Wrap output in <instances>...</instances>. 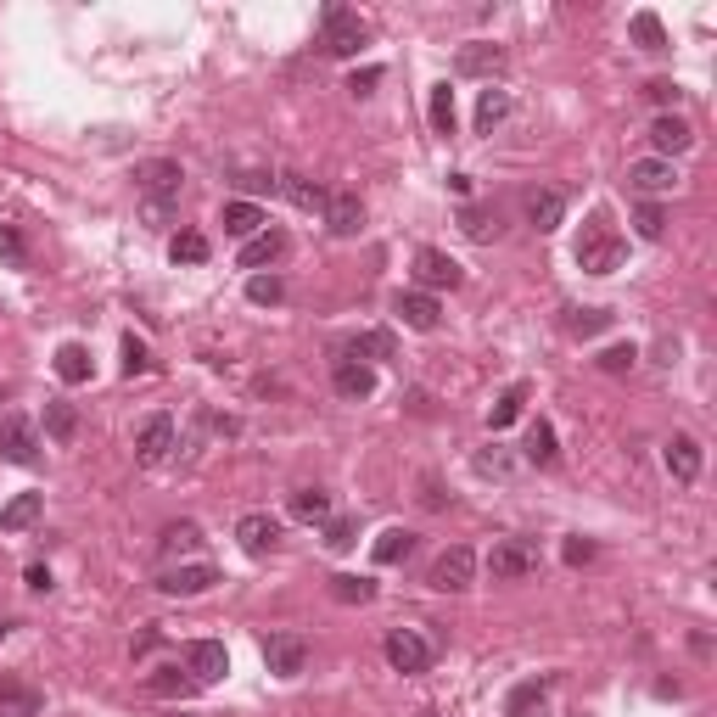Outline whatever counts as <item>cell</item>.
I'll use <instances>...</instances> for the list:
<instances>
[{
  "instance_id": "cell-24",
  "label": "cell",
  "mask_w": 717,
  "mask_h": 717,
  "mask_svg": "<svg viewBox=\"0 0 717 717\" xmlns=\"http://www.w3.org/2000/svg\"><path fill=\"white\" fill-rule=\"evenodd\" d=\"M45 712V695L23 678H6L0 684V717H40Z\"/></svg>"
},
{
  "instance_id": "cell-7",
  "label": "cell",
  "mask_w": 717,
  "mask_h": 717,
  "mask_svg": "<svg viewBox=\"0 0 717 717\" xmlns=\"http://www.w3.org/2000/svg\"><path fill=\"white\" fill-rule=\"evenodd\" d=\"M180 185H185V169L180 163H169V157H152V163H141L135 169V191H141L146 202H180Z\"/></svg>"
},
{
  "instance_id": "cell-55",
  "label": "cell",
  "mask_w": 717,
  "mask_h": 717,
  "mask_svg": "<svg viewBox=\"0 0 717 717\" xmlns=\"http://www.w3.org/2000/svg\"><path fill=\"white\" fill-rule=\"evenodd\" d=\"M449 191L454 197H471V174H449Z\"/></svg>"
},
{
  "instance_id": "cell-36",
  "label": "cell",
  "mask_w": 717,
  "mask_h": 717,
  "mask_svg": "<svg viewBox=\"0 0 717 717\" xmlns=\"http://www.w3.org/2000/svg\"><path fill=\"white\" fill-rule=\"evenodd\" d=\"M286 510H292L297 521H325L331 516V493L325 488H297L292 499H286Z\"/></svg>"
},
{
  "instance_id": "cell-13",
  "label": "cell",
  "mask_w": 717,
  "mask_h": 717,
  "mask_svg": "<svg viewBox=\"0 0 717 717\" xmlns=\"http://www.w3.org/2000/svg\"><path fill=\"white\" fill-rule=\"evenodd\" d=\"M185 673L197 678V684H219L230 673V650L219 639H191L185 645Z\"/></svg>"
},
{
  "instance_id": "cell-18",
  "label": "cell",
  "mask_w": 717,
  "mask_h": 717,
  "mask_svg": "<svg viewBox=\"0 0 717 717\" xmlns=\"http://www.w3.org/2000/svg\"><path fill=\"white\" fill-rule=\"evenodd\" d=\"M286 247H292V236L264 225L253 241H241V258H236V264H241V269H269V264H281V258H286Z\"/></svg>"
},
{
  "instance_id": "cell-22",
  "label": "cell",
  "mask_w": 717,
  "mask_h": 717,
  "mask_svg": "<svg viewBox=\"0 0 717 717\" xmlns=\"http://www.w3.org/2000/svg\"><path fill=\"white\" fill-rule=\"evenodd\" d=\"M331 387H337V398H353V404H359V398L376 393V370L359 365V359H337V365H331Z\"/></svg>"
},
{
  "instance_id": "cell-17",
  "label": "cell",
  "mask_w": 717,
  "mask_h": 717,
  "mask_svg": "<svg viewBox=\"0 0 717 717\" xmlns=\"http://www.w3.org/2000/svg\"><path fill=\"white\" fill-rule=\"evenodd\" d=\"M561 219H566V191H555V185H538V191H527V225H533L538 236L561 230Z\"/></svg>"
},
{
  "instance_id": "cell-45",
  "label": "cell",
  "mask_w": 717,
  "mask_h": 717,
  "mask_svg": "<svg viewBox=\"0 0 717 717\" xmlns=\"http://www.w3.org/2000/svg\"><path fill=\"white\" fill-rule=\"evenodd\" d=\"M633 225H639V236H645V241H661V236H667V213H661V202H639Z\"/></svg>"
},
{
  "instance_id": "cell-53",
  "label": "cell",
  "mask_w": 717,
  "mask_h": 717,
  "mask_svg": "<svg viewBox=\"0 0 717 717\" xmlns=\"http://www.w3.org/2000/svg\"><path fill=\"white\" fill-rule=\"evenodd\" d=\"M376 85H381V68H359V73L348 79V90H353V96H370Z\"/></svg>"
},
{
  "instance_id": "cell-26",
  "label": "cell",
  "mask_w": 717,
  "mask_h": 717,
  "mask_svg": "<svg viewBox=\"0 0 717 717\" xmlns=\"http://www.w3.org/2000/svg\"><path fill=\"white\" fill-rule=\"evenodd\" d=\"M393 331H359V337H348L337 348V359H359V365H365V359H393Z\"/></svg>"
},
{
  "instance_id": "cell-43",
  "label": "cell",
  "mask_w": 717,
  "mask_h": 717,
  "mask_svg": "<svg viewBox=\"0 0 717 717\" xmlns=\"http://www.w3.org/2000/svg\"><path fill=\"white\" fill-rule=\"evenodd\" d=\"M605 325H611V314L605 309H572L566 314V331H572V337H600Z\"/></svg>"
},
{
  "instance_id": "cell-11",
  "label": "cell",
  "mask_w": 717,
  "mask_h": 717,
  "mask_svg": "<svg viewBox=\"0 0 717 717\" xmlns=\"http://www.w3.org/2000/svg\"><path fill=\"white\" fill-rule=\"evenodd\" d=\"M0 460H12V465L40 460V432H34L29 415H6V421H0Z\"/></svg>"
},
{
  "instance_id": "cell-42",
  "label": "cell",
  "mask_w": 717,
  "mask_h": 717,
  "mask_svg": "<svg viewBox=\"0 0 717 717\" xmlns=\"http://www.w3.org/2000/svg\"><path fill=\"white\" fill-rule=\"evenodd\" d=\"M460 230H465L471 241H493V236H499V213H488V208H465V213H460Z\"/></svg>"
},
{
  "instance_id": "cell-6",
  "label": "cell",
  "mask_w": 717,
  "mask_h": 717,
  "mask_svg": "<svg viewBox=\"0 0 717 717\" xmlns=\"http://www.w3.org/2000/svg\"><path fill=\"white\" fill-rule=\"evenodd\" d=\"M465 281V269L454 264L449 253H443V247H421V253H415V292H454V286Z\"/></svg>"
},
{
  "instance_id": "cell-23",
  "label": "cell",
  "mask_w": 717,
  "mask_h": 717,
  "mask_svg": "<svg viewBox=\"0 0 717 717\" xmlns=\"http://www.w3.org/2000/svg\"><path fill=\"white\" fill-rule=\"evenodd\" d=\"M219 225H225V236H236V241H253L258 230L269 225L264 219V208H258V202H225V208H219Z\"/></svg>"
},
{
  "instance_id": "cell-32",
  "label": "cell",
  "mask_w": 717,
  "mask_h": 717,
  "mask_svg": "<svg viewBox=\"0 0 717 717\" xmlns=\"http://www.w3.org/2000/svg\"><path fill=\"white\" fill-rule=\"evenodd\" d=\"M409 549H415V533H409V527H387V533L370 544V555H376V566H398V561H409Z\"/></svg>"
},
{
  "instance_id": "cell-15",
  "label": "cell",
  "mask_w": 717,
  "mask_h": 717,
  "mask_svg": "<svg viewBox=\"0 0 717 717\" xmlns=\"http://www.w3.org/2000/svg\"><path fill=\"white\" fill-rule=\"evenodd\" d=\"M393 314L409 325V331H437V325H443V303H437L432 292H398Z\"/></svg>"
},
{
  "instance_id": "cell-33",
  "label": "cell",
  "mask_w": 717,
  "mask_h": 717,
  "mask_svg": "<svg viewBox=\"0 0 717 717\" xmlns=\"http://www.w3.org/2000/svg\"><path fill=\"white\" fill-rule=\"evenodd\" d=\"M57 376L68 381V387L90 381V348H85V342H62V348H57Z\"/></svg>"
},
{
  "instance_id": "cell-52",
  "label": "cell",
  "mask_w": 717,
  "mask_h": 717,
  "mask_svg": "<svg viewBox=\"0 0 717 717\" xmlns=\"http://www.w3.org/2000/svg\"><path fill=\"white\" fill-rule=\"evenodd\" d=\"M561 555H566V566H583V561H594V544L589 538H566Z\"/></svg>"
},
{
  "instance_id": "cell-48",
  "label": "cell",
  "mask_w": 717,
  "mask_h": 717,
  "mask_svg": "<svg viewBox=\"0 0 717 717\" xmlns=\"http://www.w3.org/2000/svg\"><path fill=\"white\" fill-rule=\"evenodd\" d=\"M633 365H639V348H633V342H617V348L600 353V370H611V376H622V370H633Z\"/></svg>"
},
{
  "instance_id": "cell-37",
  "label": "cell",
  "mask_w": 717,
  "mask_h": 717,
  "mask_svg": "<svg viewBox=\"0 0 717 717\" xmlns=\"http://www.w3.org/2000/svg\"><path fill=\"white\" fill-rule=\"evenodd\" d=\"M521 409H527V387H521V381H510L505 393H499V404L488 409V426H493V432H505V426L521 415Z\"/></svg>"
},
{
  "instance_id": "cell-35",
  "label": "cell",
  "mask_w": 717,
  "mask_h": 717,
  "mask_svg": "<svg viewBox=\"0 0 717 717\" xmlns=\"http://www.w3.org/2000/svg\"><path fill=\"white\" fill-rule=\"evenodd\" d=\"M45 437H51V443H73V437H79V409L73 404H45Z\"/></svg>"
},
{
  "instance_id": "cell-3",
  "label": "cell",
  "mask_w": 717,
  "mask_h": 717,
  "mask_svg": "<svg viewBox=\"0 0 717 717\" xmlns=\"http://www.w3.org/2000/svg\"><path fill=\"white\" fill-rule=\"evenodd\" d=\"M538 544L533 538H499V544L488 549V577L493 583H516V577H533L538 572Z\"/></svg>"
},
{
  "instance_id": "cell-2",
  "label": "cell",
  "mask_w": 717,
  "mask_h": 717,
  "mask_svg": "<svg viewBox=\"0 0 717 717\" xmlns=\"http://www.w3.org/2000/svg\"><path fill=\"white\" fill-rule=\"evenodd\" d=\"M365 45H370V29L359 23V12H348V6H325V34H320L325 57H359Z\"/></svg>"
},
{
  "instance_id": "cell-41",
  "label": "cell",
  "mask_w": 717,
  "mask_h": 717,
  "mask_svg": "<svg viewBox=\"0 0 717 717\" xmlns=\"http://www.w3.org/2000/svg\"><path fill=\"white\" fill-rule=\"evenodd\" d=\"M432 135H454V90L449 85H432Z\"/></svg>"
},
{
  "instance_id": "cell-30",
  "label": "cell",
  "mask_w": 717,
  "mask_h": 717,
  "mask_svg": "<svg viewBox=\"0 0 717 717\" xmlns=\"http://www.w3.org/2000/svg\"><path fill=\"white\" fill-rule=\"evenodd\" d=\"M521 454H527V465H544V471H549V465L561 460V449H555V426H549V421H533V426H527V443H521Z\"/></svg>"
},
{
  "instance_id": "cell-5",
  "label": "cell",
  "mask_w": 717,
  "mask_h": 717,
  "mask_svg": "<svg viewBox=\"0 0 717 717\" xmlns=\"http://www.w3.org/2000/svg\"><path fill=\"white\" fill-rule=\"evenodd\" d=\"M426 583H432L437 594H465L471 583H477V555L465 544H454V549H443L432 561V572H426Z\"/></svg>"
},
{
  "instance_id": "cell-27",
  "label": "cell",
  "mask_w": 717,
  "mask_h": 717,
  "mask_svg": "<svg viewBox=\"0 0 717 717\" xmlns=\"http://www.w3.org/2000/svg\"><path fill=\"white\" fill-rule=\"evenodd\" d=\"M40 516H45V493H17L12 505L0 510V533H29Z\"/></svg>"
},
{
  "instance_id": "cell-31",
  "label": "cell",
  "mask_w": 717,
  "mask_h": 717,
  "mask_svg": "<svg viewBox=\"0 0 717 717\" xmlns=\"http://www.w3.org/2000/svg\"><path fill=\"white\" fill-rule=\"evenodd\" d=\"M544 701H549V678H521L505 701V717H533Z\"/></svg>"
},
{
  "instance_id": "cell-16",
  "label": "cell",
  "mask_w": 717,
  "mask_h": 717,
  "mask_svg": "<svg viewBox=\"0 0 717 717\" xmlns=\"http://www.w3.org/2000/svg\"><path fill=\"white\" fill-rule=\"evenodd\" d=\"M236 544L247 549V555H269V549L281 544V521L264 516V510H247V516L236 521Z\"/></svg>"
},
{
  "instance_id": "cell-9",
  "label": "cell",
  "mask_w": 717,
  "mask_h": 717,
  "mask_svg": "<svg viewBox=\"0 0 717 717\" xmlns=\"http://www.w3.org/2000/svg\"><path fill=\"white\" fill-rule=\"evenodd\" d=\"M213 583H219V566H208V561H180V566H169V572L157 577V589H163V594H174V600L208 594Z\"/></svg>"
},
{
  "instance_id": "cell-44",
  "label": "cell",
  "mask_w": 717,
  "mask_h": 717,
  "mask_svg": "<svg viewBox=\"0 0 717 717\" xmlns=\"http://www.w3.org/2000/svg\"><path fill=\"white\" fill-rule=\"evenodd\" d=\"M0 264H12V269L29 264V241H23L17 225H0Z\"/></svg>"
},
{
  "instance_id": "cell-50",
  "label": "cell",
  "mask_w": 717,
  "mask_h": 717,
  "mask_svg": "<svg viewBox=\"0 0 717 717\" xmlns=\"http://www.w3.org/2000/svg\"><path fill=\"white\" fill-rule=\"evenodd\" d=\"M353 533H359V527H353V521L342 516V521H331V527H325V544H331V549H337V555H342V549H353V544H359V538H353Z\"/></svg>"
},
{
  "instance_id": "cell-34",
  "label": "cell",
  "mask_w": 717,
  "mask_h": 717,
  "mask_svg": "<svg viewBox=\"0 0 717 717\" xmlns=\"http://www.w3.org/2000/svg\"><path fill=\"white\" fill-rule=\"evenodd\" d=\"M208 236H202V230H174L169 236V258L174 264H208Z\"/></svg>"
},
{
  "instance_id": "cell-29",
  "label": "cell",
  "mask_w": 717,
  "mask_h": 717,
  "mask_svg": "<svg viewBox=\"0 0 717 717\" xmlns=\"http://www.w3.org/2000/svg\"><path fill=\"white\" fill-rule=\"evenodd\" d=\"M667 471H673V482H695L701 477V443L695 437H673L667 443Z\"/></svg>"
},
{
  "instance_id": "cell-39",
  "label": "cell",
  "mask_w": 717,
  "mask_h": 717,
  "mask_svg": "<svg viewBox=\"0 0 717 717\" xmlns=\"http://www.w3.org/2000/svg\"><path fill=\"white\" fill-rule=\"evenodd\" d=\"M331 600H342V605H370V600H376V583H370V577L342 572V577H331Z\"/></svg>"
},
{
  "instance_id": "cell-28",
  "label": "cell",
  "mask_w": 717,
  "mask_h": 717,
  "mask_svg": "<svg viewBox=\"0 0 717 717\" xmlns=\"http://www.w3.org/2000/svg\"><path fill=\"white\" fill-rule=\"evenodd\" d=\"M197 678H185L180 667H157V673H146V695H157V701H185V695H197Z\"/></svg>"
},
{
  "instance_id": "cell-12",
  "label": "cell",
  "mask_w": 717,
  "mask_h": 717,
  "mask_svg": "<svg viewBox=\"0 0 717 717\" xmlns=\"http://www.w3.org/2000/svg\"><path fill=\"white\" fill-rule=\"evenodd\" d=\"M673 185H678V169L667 157H639V163H628V191H639L645 202L667 197Z\"/></svg>"
},
{
  "instance_id": "cell-46",
  "label": "cell",
  "mask_w": 717,
  "mask_h": 717,
  "mask_svg": "<svg viewBox=\"0 0 717 717\" xmlns=\"http://www.w3.org/2000/svg\"><path fill=\"white\" fill-rule=\"evenodd\" d=\"M281 297H286L281 275H253V281H247V303H258V309H269V303H281Z\"/></svg>"
},
{
  "instance_id": "cell-47",
  "label": "cell",
  "mask_w": 717,
  "mask_h": 717,
  "mask_svg": "<svg viewBox=\"0 0 717 717\" xmlns=\"http://www.w3.org/2000/svg\"><path fill=\"white\" fill-rule=\"evenodd\" d=\"M146 370H152V353H146V342L129 331L124 337V376H146Z\"/></svg>"
},
{
  "instance_id": "cell-51",
  "label": "cell",
  "mask_w": 717,
  "mask_h": 717,
  "mask_svg": "<svg viewBox=\"0 0 717 717\" xmlns=\"http://www.w3.org/2000/svg\"><path fill=\"white\" fill-rule=\"evenodd\" d=\"M236 185H241V191H253V197H264V191H275V174H269V169H241Z\"/></svg>"
},
{
  "instance_id": "cell-8",
  "label": "cell",
  "mask_w": 717,
  "mask_h": 717,
  "mask_svg": "<svg viewBox=\"0 0 717 717\" xmlns=\"http://www.w3.org/2000/svg\"><path fill=\"white\" fill-rule=\"evenodd\" d=\"M174 454V415H146L141 426H135V460L141 465H163Z\"/></svg>"
},
{
  "instance_id": "cell-1",
  "label": "cell",
  "mask_w": 717,
  "mask_h": 717,
  "mask_svg": "<svg viewBox=\"0 0 717 717\" xmlns=\"http://www.w3.org/2000/svg\"><path fill=\"white\" fill-rule=\"evenodd\" d=\"M572 258H577V269H583V275H617V269H622V258H628V241L617 236V225H611V213H605V208H594L589 219H583Z\"/></svg>"
},
{
  "instance_id": "cell-40",
  "label": "cell",
  "mask_w": 717,
  "mask_h": 717,
  "mask_svg": "<svg viewBox=\"0 0 717 717\" xmlns=\"http://www.w3.org/2000/svg\"><path fill=\"white\" fill-rule=\"evenodd\" d=\"M633 45H645V51H667V29H661L656 12H633Z\"/></svg>"
},
{
  "instance_id": "cell-14",
  "label": "cell",
  "mask_w": 717,
  "mask_h": 717,
  "mask_svg": "<svg viewBox=\"0 0 717 717\" xmlns=\"http://www.w3.org/2000/svg\"><path fill=\"white\" fill-rule=\"evenodd\" d=\"M325 230H331V236H359V230H365V202H359V191H331V197H325Z\"/></svg>"
},
{
  "instance_id": "cell-49",
  "label": "cell",
  "mask_w": 717,
  "mask_h": 717,
  "mask_svg": "<svg viewBox=\"0 0 717 717\" xmlns=\"http://www.w3.org/2000/svg\"><path fill=\"white\" fill-rule=\"evenodd\" d=\"M645 96L656 101L661 113H673V107H678V96H684V90H678V79H650V85H645Z\"/></svg>"
},
{
  "instance_id": "cell-4",
  "label": "cell",
  "mask_w": 717,
  "mask_h": 717,
  "mask_svg": "<svg viewBox=\"0 0 717 717\" xmlns=\"http://www.w3.org/2000/svg\"><path fill=\"white\" fill-rule=\"evenodd\" d=\"M381 650H387V667H393V673H426V667H432V639H426L421 628H393L387 633V639H381Z\"/></svg>"
},
{
  "instance_id": "cell-54",
  "label": "cell",
  "mask_w": 717,
  "mask_h": 717,
  "mask_svg": "<svg viewBox=\"0 0 717 717\" xmlns=\"http://www.w3.org/2000/svg\"><path fill=\"white\" fill-rule=\"evenodd\" d=\"M23 583H29L34 594H45V589H51V572H45V566H29V572H23Z\"/></svg>"
},
{
  "instance_id": "cell-21",
  "label": "cell",
  "mask_w": 717,
  "mask_h": 717,
  "mask_svg": "<svg viewBox=\"0 0 717 717\" xmlns=\"http://www.w3.org/2000/svg\"><path fill=\"white\" fill-rule=\"evenodd\" d=\"M650 146H656V157H667V163H673L678 152H689V146H695V129H689L678 113H661L656 124H650Z\"/></svg>"
},
{
  "instance_id": "cell-38",
  "label": "cell",
  "mask_w": 717,
  "mask_h": 717,
  "mask_svg": "<svg viewBox=\"0 0 717 717\" xmlns=\"http://www.w3.org/2000/svg\"><path fill=\"white\" fill-rule=\"evenodd\" d=\"M505 113H510V96L488 85L477 96V135H493V124H505Z\"/></svg>"
},
{
  "instance_id": "cell-20",
  "label": "cell",
  "mask_w": 717,
  "mask_h": 717,
  "mask_svg": "<svg viewBox=\"0 0 717 717\" xmlns=\"http://www.w3.org/2000/svg\"><path fill=\"white\" fill-rule=\"evenodd\" d=\"M275 191H281L297 213H325V197H331V191H325L320 180H309V174H275Z\"/></svg>"
},
{
  "instance_id": "cell-25",
  "label": "cell",
  "mask_w": 717,
  "mask_h": 717,
  "mask_svg": "<svg viewBox=\"0 0 717 717\" xmlns=\"http://www.w3.org/2000/svg\"><path fill=\"white\" fill-rule=\"evenodd\" d=\"M197 549H202V527L197 521H169L163 538H157V555H163V561H185V555H197Z\"/></svg>"
},
{
  "instance_id": "cell-56",
  "label": "cell",
  "mask_w": 717,
  "mask_h": 717,
  "mask_svg": "<svg viewBox=\"0 0 717 717\" xmlns=\"http://www.w3.org/2000/svg\"><path fill=\"white\" fill-rule=\"evenodd\" d=\"M415 717H443V712H432V706H426V712H415Z\"/></svg>"
},
{
  "instance_id": "cell-10",
  "label": "cell",
  "mask_w": 717,
  "mask_h": 717,
  "mask_svg": "<svg viewBox=\"0 0 717 717\" xmlns=\"http://www.w3.org/2000/svg\"><path fill=\"white\" fill-rule=\"evenodd\" d=\"M303 661H309V639H303V633H269L264 639V667L275 678H297Z\"/></svg>"
},
{
  "instance_id": "cell-19",
  "label": "cell",
  "mask_w": 717,
  "mask_h": 717,
  "mask_svg": "<svg viewBox=\"0 0 717 717\" xmlns=\"http://www.w3.org/2000/svg\"><path fill=\"white\" fill-rule=\"evenodd\" d=\"M499 68H505V45H488V40L460 45V57H454V73H460V79H493Z\"/></svg>"
}]
</instances>
